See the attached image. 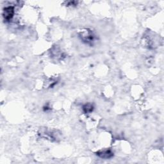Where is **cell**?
Returning a JSON list of instances; mask_svg holds the SVG:
<instances>
[{
    "label": "cell",
    "mask_w": 164,
    "mask_h": 164,
    "mask_svg": "<svg viewBox=\"0 0 164 164\" xmlns=\"http://www.w3.org/2000/svg\"><path fill=\"white\" fill-rule=\"evenodd\" d=\"M14 14V10L12 7H8L4 9L3 17L5 20H10L11 19Z\"/></svg>",
    "instance_id": "1"
},
{
    "label": "cell",
    "mask_w": 164,
    "mask_h": 164,
    "mask_svg": "<svg viewBox=\"0 0 164 164\" xmlns=\"http://www.w3.org/2000/svg\"><path fill=\"white\" fill-rule=\"evenodd\" d=\"M97 155L99 156L102 158H110L113 156L114 155V153H112L111 150H103V151H100L97 153Z\"/></svg>",
    "instance_id": "2"
},
{
    "label": "cell",
    "mask_w": 164,
    "mask_h": 164,
    "mask_svg": "<svg viewBox=\"0 0 164 164\" xmlns=\"http://www.w3.org/2000/svg\"><path fill=\"white\" fill-rule=\"evenodd\" d=\"M93 105H91V104H87L85 105L84 108H83V109H84V111L85 113H90L91 112L92 110H93Z\"/></svg>",
    "instance_id": "3"
}]
</instances>
